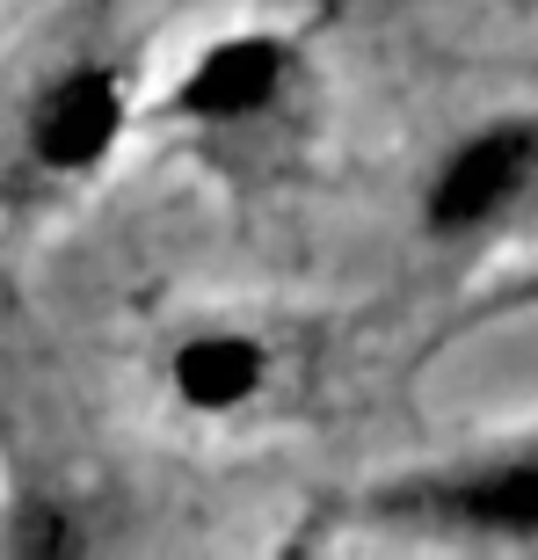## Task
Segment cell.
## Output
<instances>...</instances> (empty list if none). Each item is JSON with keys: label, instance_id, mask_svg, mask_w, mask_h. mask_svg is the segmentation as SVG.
Segmentation results:
<instances>
[{"label": "cell", "instance_id": "obj_1", "mask_svg": "<svg viewBox=\"0 0 538 560\" xmlns=\"http://www.w3.org/2000/svg\"><path fill=\"white\" fill-rule=\"evenodd\" d=\"M313 88H320V59L306 22L248 15L197 37V51L153 88V125L197 145L204 161H241L299 131Z\"/></svg>", "mask_w": 538, "mask_h": 560}, {"label": "cell", "instance_id": "obj_2", "mask_svg": "<svg viewBox=\"0 0 538 560\" xmlns=\"http://www.w3.org/2000/svg\"><path fill=\"white\" fill-rule=\"evenodd\" d=\"M350 524L436 546H538V422L378 474L350 495Z\"/></svg>", "mask_w": 538, "mask_h": 560}, {"label": "cell", "instance_id": "obj_3", "mask_svg": "<svg viewBox=\"0 0 538 560\" xmlns=\"http://www.w3.org/2000/svg\"><path fill=\"white\" fill-rule=\"evenodd\" d=\"M414 241L430 255H495L538 211V103H502L452 139L414 175Z\"/></svg>", "mask_w": 538, "mask_h": 560}, {"label": "cell", "instance_id": "obj_4", "mask_svg": "<svg viewBox=\"0 0 538 560\" xmlns=\"http://www.w3.org/2000/svg\"><path fill=\"white\" fill-rule=\"evenodd\" d=\"M153 125V88L117 51H73L44 66L15 117V161L37 189H87Z\"/></svg>", "mask_w": 538, "mask_h": 560}, {"label": "cell", "instance_id": "obj_5", "mask_svg": "<svg viewBox=\"0 0 538 560\" xmlns=\"http://www.w3.org/2000/svg\"><path fill=\"white\" fill-rule=\"evenodd\" d=\"M153 378H161V400L183 422L226 430V422H255L262 408L284 400L291 342L269 320H248V313H204V320L167 328Z\"/></svg>", "mask_w": 538, "mask_h": 560}, {"label": "cell", "instance_id": "obj_6", "mask_svg": "<svg viewBox=\"0 0 538 560\" xmlns=\"http://www.w3.org/2000/svg\"><path fill=\"white\" fill-rule=\"evenodd\" d=\"M524 313H538V255H524L517 270H495L480 291H466L458 313H452V328H444V342L488 335V328H502V320H524Z\"/></svg>", "mask_w": 538, "mask_h": 560}]
</instances>
